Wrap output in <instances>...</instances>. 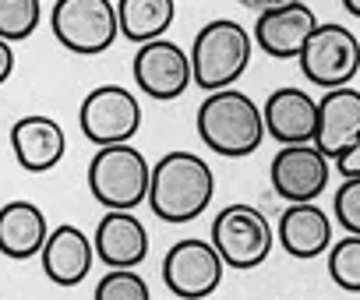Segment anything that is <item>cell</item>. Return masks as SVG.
Listing matches in <instances>:
<instances>
[{"label":"cell","instance_id":"cell-1","mask_svg":"<svg viewBox=\"0 0 360 300\" xmlns=\"http://www.w3.org/2000/svg\"><path fill=\"white\" fill-rule=\"evenodd\" d=\"M216 195V174L212 167L184 148L166 152L148 177V205L162 223H195L205 216Z\"/></svg>","mask_w":360,"mask_h":300},{"label":"cell","instance_id":"cell-2","mask_svg":"<svg viewBox=\"0 0 360 300\" xmlns=\"http://www.w3.org/2000/svg\"><path fill=\"white\" fill-rule=\"evenodd\" d=\"M195 124H198V138L205 141V148L223 159H244L258 152L265 141L262 106L240 89L209 92L205 103L198 106Z\"/></svg>","mask_w":360,"mask_h":300},{"label":"cell","instance_id":"cell-3","mask_svg":"<svg viewBox=\"0 0 360 300\" xmlns=\"http://www.w3.org/2000/svg\"><path fill=\"white\" fill-rule=\"evenodd\" d=\"M255 53V39L251 32L233 22V18H212L209 25L198 29L195 43H191V85H198L202 92H223L230 89L251 64Z\"/></svg>","mask_w":360,"mask_h":300},{"label":"cell","instance_id":"cell-4","mask_svg":"<svg viewBox=\"0 0 360 300\" xmlns=\"http://www.w3.org/2000/svg\"><path fill=\"white\" fill-rule=\"evenodd\" d=\"M152 163L127 145H106L89 163V191L106 212H134L148 198Z\"/></svg>","mask_w":360,"mask_h":300},{"label":"cell","instance_id":"cell-5","mask_svg":"<svg viewBox=\"0 0 360 300\" xmlns=\"http://www.w3.org/2000/svg\"><path fill=\"white\" fill-rule=\"evenodd\" d=\"M50 29L57 43L78 57H99L120 36L113 0H57L50 8Z\"/></svg>","mask_w":360,"mask_h":300},{"label":"cell","instance_id":"cell-6","mask_svg":"<svg viewBox=\"0 0 360 300\" xmlns=\"http://www.w3.org/2000/svg\"><path fill=\"white\" fill-rule=\"evenodd\" d=\"M226 268L248 272L258 268L272 254V226L255 205H226L212 219V240H209Z\"/></svg>","mask_w":360,"mask_h":300},{"label":"cell","instance_id":"cell-7","mask_svg":"<svg viewBox=\"0 0 360 300\" xmlns=\"http://www.w3.org/2000/svg\"><path fill=\"white\" fill-rule=\"evenodd\" d=\"M300 74L318 89H346L360 71V39L346 25H321L311 32V39L300 50Z\"/></svg>","mask_w":360,"mask_h":300},{"label":"cell","instance_id":"cell-8","mask_svg":"<svg viewBox=\"0 0 360 300\" xmlns=\"http://www.w3.org/2000/svg\"><path fill=\"white\" fill-rule=\"evenodd\" d=\"M78 127L96 148L127 145L141 127V103L124 85H99L82 99Z\"/></svg>","mask_w":360,"mask_h":300},{"label":"cell","instance_id":"cell-9","mask_svg":"<svg viewBox=\"0 0 360 300\" xmlns=\"http://www.w3.org/2000/svg\"><path fill=\"white\" fill-rule=\"evenodd\" d=\"M223 275H226V265H223L219 251L209 240H198V237L176 240L162 258V282L180 300L212 296L219 289Z\"/></svg>","mask_w":360,"mask_h":300},{"label":"cell","instance_id":"cell-10","mask_svg":"<svg viewBox=\"0 0 360 300\" xmlns=\"http://www.w3.org/2000/svg\"><path fill=\"white\" fill-rule=\"evenodd\" d=\"M131 74H134V85L148 99L173 103L191 85V60H188L184 46H176L169 39H152V43L138 46V53L131 60Z\"/></svg>","mask_w":360,"mask_h":300},{"label":"cell","instance_id":"cell-11","mask_svg":"<svg viewBox=\"0 0 360 300\" xmlns=\"http://www.w3.org/2000/svg\"><path fill=\"white\" fill-rule=\"evenodd\" d=\"M272 188L286 205L314 202L328 188V159L314 145H283L269 167Z\"/></svg>","mask_w":360,"mask_h":300},{"label":"cell","instance_id":"cell-12","mask_svg":"<svg viewBox=\"0 0 360 300\" xmlns=\"http://www.w3.org/2000/svg\"><path fill=\"white\" fill-rule=\"evenodd\" d=\"M314 29H318L314 11L307 4H300V0H286V4L258 11L251 39H255V46H262L276 60H297Z\"/></svg>","mask_w":360,"mask_h":300},{"label":"cell","instance_id":"cell-13","mask_svg":"<svg viewBox=\"0 0 360 300\" xmlns=\"http://www.w3.org/2000/svg\"><path fill=\"white\" fill-rule=\"evenodd\" d=\"M356 141H360V92L353 85L328 89L318 99V127L311 145L325 159H339Z\"/></svg>","mask_w":360,"mask_h":300},{"label":"cell","instance_id":"cell-14","mask_svg":"<svg viewBox=\"0 0 360 300\" xmlns=\"http://www.w3.org/2000/svg\"><path fill=\"white\" fill-rule=\"evenodd\" d=\"M262 124L265 134L276 138L279 145H311L318 127V99H311L304 89L283 85L269 92L262 106Z\"/></svg>","mask_w":360,"mask_h":300},{"label":"cell","instance_id":"cell-15","mask_svg":"<svg viewBox=\"0 0 360 300\" xmlns=\"http://www.w3.org/2000/svg\"><path fill=\"white\" fill-rule=\"evenodd\" d=\"M11 148H15V159L22 170L50 174L68 152V134L53 117L29 113V117L11 124Z\"/></svg>","mask_w":360,"mask_h":300},{"label":"cell","instance_id":"cell-16","mask_svg":"<svg viewBox=\"0 0 360 300\" xmlns=\"http://www.w3.org/2000/svg\"><path fill=\"white\" fill-rule=\"evenodd\" d=\"M92 251L106 268H138L148 258V230L134 212H106L96 226Z\"/></svg>","mask_w":360,"mask_h":300},{"label":"cell","instance_id":"cell-17","mask_svg":"<svg viewBox=\"0 0 360 300\" xmlns=\"http://www.w3.org/2000/svg\"><path fill=\"white\" fill-rule=\"evenodd\" d=\"M39 261H43V272H46L50 282H57V286H78L92 272L96 251H92V240L85 237V230L64 223V226H53L46 233V244L39 251Z\"/></svg>","mask_w":360,"mask_h":300},{"label":"cell","instance_id":"cell-18","mask_svg":"<svg viewBox=\"0 0 360 300\" xmlns=\"http://www.w3.org/2000/svg\"><path fill=\"white\" fill-rule=\"evenodd\" d=\"M276 240L283 244V251L290 258H300V261L321 258L332 247V219L314 202L286 205L279 216V226H276Z\"/></svg>","mask_w":360,"mask_h":300},{"label":"cell","instance_id":"cell-19","mask_svg":"<svg viewBox=\"0 0 360 300\" xmlns=\"http://www.w3.org/2000/svg\"><path fill=\"white\" fill-rule=\"evenodd\" d=\"M46 212L36 202H8L0 205V254L11 261H29L46 244Z\"/></svg>","mask_w":360,"mask_h":300},{"label":"cell","instance_id":"cell-20","mask_svg":"<svg viewBox=\"0 0 360 300\" xmlns=\"http://www.w3.org/2000/svg\"><path fill=\"white\" fill-rule=\"evenodd\" d=\"M117 29L127 43L145 46L152 39H166L173 18H176V4L173 0H117Z\"/></svg>","mask_w":360,"mask_h":300},{"label":"cell","instance_id":"cell-21","mask_svg":"<svg viewBox=\"0 0 360 300\" xmlns=\"http://www.w3.org/2000/svg\"><path fill=\"white\" fill-rule=\"evenodd\" d=\"M43 22V0H0V39L25 43Z\"/></svg>","mask_w":360,"mask_h":300},{"label":"cell","instance_id":"cell-22","mask_svg":"<svg viewBox=\"0 0 360 300\" xmlns=\"http://www.w3.org/2000/svg\"><path fill=\"white\" fill-rule=\"evenodd\" d=\"M328 279L346 293H360V237L346 233L342 240H332V247H328Z\"/></svg>","mask_w":360,"mask_h":300},{"label":"cell","instance_id":"cell-23","mask_svg":"<svg viewBox=\"0 0 360 300\" xmlns=\"http://www.w3.org/2000/svg\"><path fill=\"white\" fill-rule=\"evenodd\" d=\"M96 300H152L148 282L134 268H110L96 282Z\"/></svg>","mask_w":360,"mask_h":300},{"label":"cell","instance_id":"cell-24","mask_svg":"<svg viewBox=\"0 0 360 300\" xmlns=\"http://www.w3.org/2000/svg\"><path fill=\"white\" fill-rule=\"evenodd\" d=\"M332 216H335V223H339L346 233L360 237V181H342V184L335 188Z\"/></svg>","mask_w":360,"mask_h":300},{"label":"cell","instance_id":"cell-25","mask_svg":"<svg viewBox=\"0 0 360 300\" xmlns=\"http://www.w3.org/2000/svg\"><path fill=\"white\" fill-rule=\"evenodd\" d=\"M335 167H339V174H342L346 181H360V141L349 148V152H342V156L335 159Z\"/></svg>","mask_w":360,"mask_h":300},{"label":"cell","instance_id":"cell-26","mask_svg":"<svg viewBox=\"0 0 360 300\" xmlns=\"http://www.w3.org/2000/svg\"><path fill=\"white\" fill-rule=\"evenodd\" d=\"M15 74V46L0 39V85Z\"/></svg>","mask_w":360,"mask_h":300},{"label":"cell","instance_id":"cell-27","mask_svg":"<svg viewBox=\"0 0 360 300\" xmlns=\"http://www.w3.org/2000/svg\"><path fill=\"white\" fill-rule=\"evenodd\" d=\"M237 4H244V8H251V11H265V8L286 4V0H237Z\"/></svg>","mask_w":360,"mask_h":300},{"label":"cell","instance_id":"cell-28","mask_svg":"<svg viewBox=\"0 0 360 300\" xmlns=\"http://www.w3.org/2000/svg\"><path fill=\"white\" fill-rule=\"evenodd\" d=\"M342 8H346L353 18H360V0H342Z\"/></svg>","mask_w":360,"mask_h":300}]
</instances>
